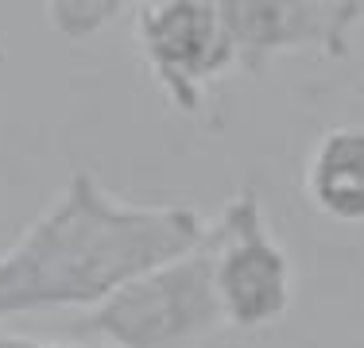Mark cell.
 I'll use <instances>...</instances> for the list:
<instances>
[{
    "label": "cell",
    "instance_id": "cell-1",
    "mask_svg": "<svg viewBox=\"0 0 364 348\" xmlns=\"http://www.w3.org/2000/svg\"><path fill=\"white\" fill-rule=\"evenodd\" d=\"M190 205H136L74 170L43 213L0 251V325L28 313L97 310L117 290L205 240Z\"/></svg>",
    "mask_w": 364,
    "mask_h": 348
},
{
    "label": "cell",
    "instance_id": "cell-3",
    "mask_svg": "<svg viewBox=\"0 0 364 348\" xmlns=\"http://www.w3.org/2000/svg\"><path fill=\"white\" fill-rule=\"evenodd\" d=\"M213 290L225 329H267L291 310L294 267L287 248L272 232L256 190H240L210 221Z\"/></svg>",
    "mask_w": 364,
    "mask_h": 348
},
{
    "label": "cell",
    "instance_id": "cell-5",
    "mask_svg": "<svg viewBox=\"0 0 364 348\" xmlns=\"http://www.w3.org/2000/svg\"><path fill=\"white\" fill-rule=\"evenodd\" d=\"M237 66L264 74L291 55L345 58L364 28V4L353 0H221Z\"/></svg>",
    "mask_w": 364,
    "mask_h": 348
},
{
    "label": "cell",
    "instance_id": "cell-4",
    "mask_svg": "<svg viewBox=\"0 0 364 348\" xmlns=\"http://www.w3.org/2000/svg\"><path fill=\"white\" fill-rule=\"evenodd\" d=\"M132 39L163 101L198 116L213 82L237 70L221 0H147L136 4Z\"/></svg>",
    "mask_w": 364,
    "mask_h": 348
},
{
    "label": "cell",
    "instance_id": "cell-8",
    "mask_svg": "<svg viewBox=\"0 0 364 348\" xmlns=\"http://www.w3.org/2000/svg\"><path fill=\"white\" fill-rule=\"evenodd\" d=\"M0 348H105V344H82V341H43V337H28V333H12V329H0Z\"/></svg>",
    "mask_w": 364,
    "mask_h": 348
},
{
    "label": "cell",
    "instance_id": "cell-7",
    "mask_svg": "<svg viewBox=\"0 0 364 348\" xmlns=\"http://www.w3.org/2000/svg\"><path fill=\"white\" fill-rule=\"evenodd\" d=\"M120 12V4H85V0H58V4H47V16H50V28H55L63 39L70 43H82L90 39L97 28H105L112 16Z\"/></svg>",
    "mask_w": 364,
    "mask_h": 348
},
{
    "label": "cell",
    "instance_id": "cell-6",
    "mask_svg": "<svg viewBox=\"0 0 364 348\" xmlns=\"http://www.w3.org/2000/svg\"><path fill=\"white\" fill-rule=\"evenodd\" d=\"M302 194L329 221L364 224V124L329 128L302 163Z\"/></svg>",
    "mask_w": 364,
    "mask_h": 348
},
{
    "label": "cell",
    "instance_id": "cell-2",
    "mask_svg": "<svg viewBox=\"0 0 364 348\" xmlns=\"http://www.w3.org/2000/svg\"><path fill=\"white\" fill-rule=\"evenodd\" d=\"M225 329L213 290L210 232L198 248L155 267L74 321L77 337L105 348H194Z\"/></svg>",
    "mask_w": 364,
    "mask_h": 348
}]
</instances>
